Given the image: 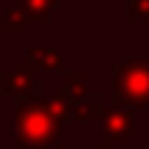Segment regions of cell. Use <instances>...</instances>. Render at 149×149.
Returning <instances> with one entry per match:
<instances>
[{
	"label": "cell",
	"mask_w": 149,
	"mask_h": 149,
	"mask_svg": "<svg viewBox=\"0 0 149 149\" xmlns=\"http://www.w3.org/2000/svg\"><path fill=\"white\" fill-rule=\"evenodd\" d=\"M74 119L77 122H100L102 119V105L100 100H94V97H80V100H74Z\"/></svg>",
	"instance_id": "obj_8"
},
{
	"label": "cell",
	"mask_w": 149,
	"mask_h": 149,
	"mask_svg": "<svg viewBox=\"0 0 149 149\" xmlns=\"http://www.w3.org/2000/svg\"><path fill=\"white\" fill-rule=\"evenodd\" d=\"M55 149H61V146H55Z\"/></svg>",
	"instance_id": "obj_12"
},
{
	"label": "cell",
	"mask_w": 149,
	"mask_h": 149,
	"mask_svg": "<svg viewBox=\"0 0 149 149\" xmlns=\"http://www.w3.org/2000/svg\"><path fill=\"white\" fill-rule=\"evenodd\" d=\"M17 66L22 69H58L61 66V50L55 47H33L25 55V61H17Z\"/></svg>",
	"instance_id": "obj_5"
},
{
	"label": "cell",
	"mask_w": 149,
	"mask_h": 149,
	"mask_svg": "<svg viewBox=\"0 0 149 149\" xmlns=\"http://www.w3.org/2000/svg\"><path fill=\"white\" fill-rule=\"evenodd\" d=\"M0 91L6 97H11V100H17V102L19 100H33L36 97V80L31 77V72H22V66L14 64V72L0 80Z\"/></svg>",
	"instance_id": "obj_4"
},
{
	"label": "cell",
	"mask_w": 149,
	"mask_h": 149,
	"mask_svg": "<svg viewBox=\"0 0 149 149\" xmlns=\"http://www.w3.org/2000/svg\"><path fill=\"white\" fill-rule=\"evenodd\" d=\"M86 86H88V77H86L83 72H72V74H64V88L69 91L72 102L80 100V97L86 94Z\"/></svg>",
	"instance_id": "obj_10"
},
{
	"label": "cell",
	"mask_w": 149,
	"mask_h": 149,
	"mask_svg": "<svg viewBox=\"0 0 149 149\" xmlns=\"http://www.w3.org/2000/svg\"><path fill=\"white\" fill-rule=\"evenodd\" d=\"M100 149H102V146H100Z\"/></svg>",
	"instance_id": "obj_13"
},
{
	"label": "cell",
	"mask_w": 149,
	"mask_h": 149,
	"mask_svg": "<svg viewBox=\"0 0 149 149\" xmlns=\"http://www.w3.org/2000/svg\"><path fill=\"white\" fill-rule=\"evenodd\" d=\"M14 3L28 19H50L58 0H14Z\"/></svg>",
	"instance_id": "obj_7"
},
{
	"label": "cell",
	"mask_w": 149,
	"mask_h": 149,
	"mask_svg": "<svg viewBox=\"0 0 149 149\" xmlns=\"http://www.w3.org/2000/svg\"><path fill=\"white\" fill-rule=\"evenodd\" d=\"M102 141L105 144H122L135 127V116L127 108H113V111L102 113Z\"/></svg>",
	"instance_id": "obj_3"
},
{
	"label": "cell",
	"mask_w": 149,
	"mask_h": 149,
	"mask_svg": "<svg viewBox=\"0 0 149 149\" xmlns=\"http://www.w3.org/2000/svg\"><path fill=\"white\" fill-rule=\"evenodd\" d=\"M25 22H28V17L17 6L8 8V11H0V33H22L25 31Z\"/></svg>",
	"instance_id": "obj_9"
},
{
	"label": "cell",
	"mask_w": 149,
	"mask_h": 149,
	"mask_svg": "<svg viewBox=\"0 0 149 149\" xmlns=\"http://www.w3.org/2000/svg\"><path fill=\"white\" fill-rule=\"evenodd\" d=\"M61 122L53 116L47 100H19L14 108V138L25 149H55Z\"/></svg>",
	"instance_id": "obj_1"
},
{
	"label": "cell",
	"mask_w": 149,
	"mask_h": 149,
	"mask_svg": "<svg viewBox=\"0 0 149 149\" xmlns=\"http://www.w3.org/2000/svg\"><path fill=\"white\" fill-rule=\"evenodd\" d=\"M127 19H149V0H130Z\"/></svg>",
	"instance_id": "obj_11"
},
{
	"label": "cell",
	"mask_w": 149,
	"mask_h": 149,
	"mask_svg": "<svg viewBox=\"0 0 149 149\" xmlns=\"http://www.w3.org/2000/svg\"><path fill=\"white\" fill-rule=\"evenodd\" d=\"M116 94L122 105H149V61H119L116 64Z\"/></svg>",
	"instance_id": "obj_2"
},
{
	"label": "cell",
	"mask_w": 149,
	"mask_h": 149,
	"mask_svg": "<svg viewBox=\"0 0 149 149\" xmlns=\"http://www.w3.org/2000/svg\"><path fill=\"white\" fill-rule=\"evenodd\" d=\"M72 97H69V91L64 88V83L61 86H55L53 88V94H50V100H47V105H50V111H53V116L58 119L61 124L64 122H69V116L74 113V105H72Z\"/></svg>",
	"instance_id": "obj_6"
}]
</instances>
